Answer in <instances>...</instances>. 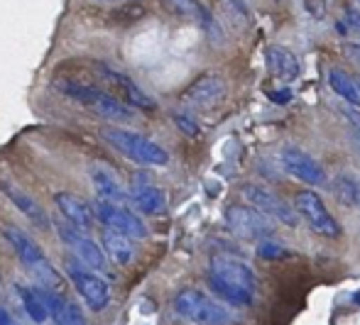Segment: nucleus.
Wrapping results in <instances>:
<instances>
[{
	"instance_id": "obj_1",
	"label": "nucleus",
	"mask_w": 360,
	"mask_h": 325,
	"mask_svg": "<svg viewBox=\"0 0 360 325\" xmlns=\"http://www.w3.org/2000/svg\"><path fill=\"white\" fill-rule=\"evenodd\" d=\"M209 286L223 303L245 308L255 301L257 279L243 260L231 255H214L209 262Z\"/></svg>"
},
{
	"instance_id": "obj_2",
	"label": "nucleus",
	"mask_w": 360,
	"mask_h": 325,
	"mask_svg": "<svg viewBox=\"0 0 360 325\" xmlns=\"http://www.w3.org/2000/svg\"><path fill=\"white\" fill-rule=\"evenodd\" d=\"M57 88L62 95L81 103L84 108L94 110L98 118L110 120V123H130L135 118L133 108L115 98L113 93H105L101 88H94L89 84H79V81H57Z\"/></svg>"
},
{
	"instance_id": "obj_3",
	"label": "nucleus",
	"mask_w": 360,
	"mask_h": 325,
	"mask_svg": "<svg viewBox=\"0 0 360 325\" xmlns=\"http://www.w3.org/2000/svg\"><path fill=\"white\" fill-rule=\"evenodd\" d=\"M5 237H8V242L13 245L15 255H18V260L22 262V267L27 269V272L32 274L39 284L54 288L57 293L62 291L64 288L62 274L52 267V262L47 260V255L42 252V247H39L37 242L27 235V232H22L15 225H8L5 227Z\"/></svg>"
},
{
	"instance_id": "obj_4",
	"label": "nucleus",
	"mask_w": 360,
	"mask_h": 325,
	"mask_svg": "<svg viewBox=\"0 0 360 325\" xmlns=\"http://www.w3.org/2000/svg\"><path fill=\"white\" fill-rule=\"evenodd\" d=\"M101 137H103L108 145H113L118 152H123L128 159L138 161V164L165 166L167 161H169V154H167L165 147H160L157 142H152L150 137L140 135V132H135V130L108 125V128L101 130Z\"/></svg>"
},
{
	"instance_id": "obj_5",
	"label": "nucleus",
	"mask_w": 360,
	"mask_h": 325,
	"mask_svg": "<svg viewBox=\"0 0 360 325\" xmlns=\"http://www.w3.org/2000/svg\"><path fill=\"white\" fill-rule=\"evenodd\" d=\"M174 311L196 325H228L233 321L231 311L214 301L199 288H181L174 296Z\"/></svg>"
},
{
	"instance_id": "obj_6",
	"label": "nucleus",
	"mask_w": 360,
	"mask_h": 325,
	"mask_svg": "<svg viewBox=\"0 0 360 325\" xmlns=\"http://www.w3.org/2000/svg\"><path fill=\"white\" fill-rule=\"evenodd\" d=\"M64 269H67L74 288L79 291V296L84 298L86 306H89L91 311L98 313V311H103V308H108L110 286L98 272H91L86 264H81L79 260H72V257L64 262Z\"/></svg>"
},
{
	"instance_id": "obj_7",
	"label": "nucleus",
	"mask_w": 360,
	"mask_h": 325,
	"mask_svg": "<svg viewBox=\"0 0 360 325\" xmlns=\"http://www.w3.org/2000/svg\"><path fill=\"white\" fill-rule=\"evenodd\" d=\"M226 225L231 227L233 235L243 237V240L267 242L275 235V225L267 220V215H262V213L255 211L252 206H238V203L228 206Z\"/></svg>"
},
{
	"instance_id": "obj_8",
	"label": "nucleus",
	"mask_w": 360,
	"mask_h": 325,
	"mask_svg": "<svg viewBox=\"0 0 360 325\" xmlns=\"http://www.w3.org/2000/svg\"><path fill=\"white\" fill-rule=\"evenodd\" d=\"M294 211L309 223V227H311L316 235L328 237V240L341 237V232H343L341 223L328 213L326 203L319 198V194H314V191H302V194L294 198Z\"/></svg>"
},
{
	"instance_id": "obj_9",
	"label": "nucleus",
	"mask_w": 360,
	"mask_h": 325,
	"mask_svg": "<svg viewBox=\"0 0 360 325\" xmlns=\"http://www.w3.org/2000/svg\"><path fill=\"white\" fill-rule=\"evenodd\" d=\"M94 213L108 230L120 232V235L130 237V240H143L147 237V225L138 213L128 211L125 206H115V203H103L96 201Z\"/></svg>"
},
{
	"instance_id": "obj_10",
	"label": "nucleus",
	"mask_w": 360,
	"mask_h": 325,
	"mask_svg": "<svg viewBox=\"0 0 360 325\" xmlns=\"http://www.w3.org/2000/svg\"><path fill=\"white\" fill-rule=\"evenodd\" d=\"M54 227H57L59 240H62L64 245L74 252L76 260H79L81 264H86L89 269H98V272H103L105 269V252L98 247V242H94V237H89L84 230L69 225V223H57Z\"/></svg>"
},
{
	"instance_id": "obj_11",
	"label": "nucleus",
	"mask_w": 360,
	"mask_h": 325,
	"mask_svg": "<svg viewBox=\"0 0 360 325\" xmlns=\"http://www.w3.org/2000/svg\"><path fill=\"white\" fill-rule=\"evenodd\" d=\"M240 191H243V198H245L255 211H260L262 215L275 218V220H280L282 225H289V227L297 225V211H294L282 196L272 194L265 186H257V184H245Z\"/></svg>"
},
{
	"instance_id": "obj_12",
	"label": "nucleus",
	"mask_w": 360,
	"mask_h": 325,
	"mask_svg": "<svg viewBox=\"0 0 360 325\" xmlns=\"http://www.w3.org/2000/svg\"><path fill=\"white\" fill-rule=\"evenodd\" d=\"M89 179L96 189V196L103 203H115V206H123L130 201V194L125 191L123 181L118 179L113 169L103 161H91L89 164Z\"/></svg>"
},
{
	"instance_id": "obj_13",
	"label": "nucleus",
	"mask_w": 360,
	"mask_h": 325,
	"mask_svg": "<svg viewBox=\"0 0 360 325\" xmlns=\"http://www.w3.org/2000/svg\"><path fill=\"white\" fill-rule=\"evenodd\" d=\"M282 166H285L287 174H292L294 179L304 181L309 186H323L326 184V171L323 166L314 159L311 154H307L304 150H297V147H287L282 152Z\"/></svg>"
},
{
	"instance_id": "obj_14",
	"label": "nucleus",
	"mask_w": 360,
	"mask_h": 325,
	"mask_svg": "<svg viewBox=\"0 0 360 325\" xmlns=\"http://www.w3.org/2000/svg\"><path fill=\"white\" fill-rule=\"evenodd\" d=\"M98 69H101V79L108 81L118 93H123L130 108H140V110H155L157 108L155 98H150V95H147L128 74H123V71L113 69V66H108V64H101Z\"/></svg>"
},
{
	"instance_id": "obj_15",
	"label": "nucleus",
	"mask_w": 360,
	"mask_h": 325,
	"mask_svg": "<svg viewBox=\"0 0 360 325\" xmlns=\"http://www.w3.org/2000/svg\"><path fill=\"white\" fill-rule=\"evenodd\" d=\"M160 3H162V8L169 15H174V18L186 20V22L196 25V27H204L206 32H209V37H216L218 34L216 18L209 13V8H206L204 3H199V0H160Z\"/></svg>"
},
{
	"instance_id": "obj_16",
	"label": "nucleus",
	"mask_w": 360,
	"mask_h": 325,
	"mask_svg": "<svg viewBox=\"0 0 360 325\" xmlns=\"http://www.w3.org/2000/svg\"><path fill=\"white\" fill-rule=\"evenodd\" d=\"M226 95V81L218 74H204L184 91V103L194 108H214Z\"/></svg>"
},
{
	"instance_id": "obj_17",
	"label": "nucleus",
	"mask_w": 360,
	"mask_h": 325,
	"mask_svg": "<svg viewBox=\"0 0 360 325\" xmlns=\"http://www.w3.org/2000/svg\"><path fill=\"white\" fill-rule=\"evenodd\" d=\"M54 206L59 208V213H62V218L69 225L79 227V230H89L94 225L96 213L81 196H74L69 191H59V194H54Z\"/></svg>"
},
{
	"instance_id": "obj_18",
	"label": "nucleus",
	"mask_w": 360,
	"mask_h": 325,
	"mask_svg": "<svg viewBox=\"0 0 360 325\" xmlns=\"http://www.w3.org/2000/svg\"><path fill=\"white\" fill-rule=\"evenodd\" d=\"M130 201L135 203L138 211L147 213V215H160L167 211V196L160 186L152 184L147 176H135L133 191H130Z\"/></svg>"
},
{
	"instance_id": "obj_19",
	"label": "nucleus",
	"mask_w": 360,
	"mask_h": 325,
	"mask_svg": "<svg viewBox=\"0 0 360 325\" xmlns=\"http://www.w3.org/2000/svg\"><path fill=\"white\" fill-rule=\"evenodd\" d=\"M0 189H3V194L10 198V203H13V206L18 208V211L22 213L25 218H30V220H32L37 227L47 230V227H49V218H47V213H44V208L39 206V203L34 201L32 196L25 194L20 186L10 184V181H3V184H0Z\"/></svg>"
},
{
	"instance_id": "obj_20",
	"label": "nucleus",
	"mask_w": 360,
	"mask_h": 325,
	"mask_svg": "<svg viewBox=\"0 0 360 325\" xmlns=\"http://www.w3.org/2000/svg\"><path fill=\"white\" fill-rule=\"evenodd\" d=\"M265 59H267V69H270V74L275 76V79L285 81V84L297 81L299 74H302L297 57H294L287 47H282V44H272V47H267Z\"/></svg>"
},
{
	"instance_id": "obj_21",
	"label": "nucleus",
	"mask_w": 360,
	"mask_h": 325,
	"mask_svg": "<svg viewBox=\"0 0 360 325\" xmlns=\"http://www.w3.org/2000/svg\"><path fill=\"white\" fill-rule=\"evenodd\" d=\"M44 303L49 308V318L57 325H86V316L74 301L64 298L57 291H42Z\"/></svg>"
},
{
	"instance_id": "obj_22",
	"label": "nucleus",
	"mask_w": 360,
	"mask_h": 325,
	"mask_svg": "<svg viewBox=\"0 0 360 325\" xmlns=\"http://www.w3.org/2000/svg\"><path fill=\"white\" fill-rule=\"evenodd\" d=\"M101 242H103V252L113 262L123 264V267L133 264V260H135V245H133V240H130V237L120 235V232H113V230H105L103 237H101Z\"/></svg>"
},
{
	"instance_id": "obj_23",
	"label": "nucleus",
	"mask_w": 360,
	"mask_h": 325,
	"mask_svg": "<svg viewBox=\"0 0 360 325\" xmlns=\"http://www.w3.org/2000/svg\"><path fill=\"white\" fill-rule=\"evenodd\" d=\"M328 84H331L333 93H336L338 98L346 100L351 108L360 110V88H358L356 81L348 79V76L343 74L341 69H331V71H328Z\"/></svg>"
},
{
	"instance_id": "obj_24",
	"label": "nucleus",
	"mask_w": 360,
	"mask_h": 325,
	"mask_svg": "<svg viewBox=\"0 0 360 325\" xmlns=\"http://www.w3.org/2000/svg\"><path fill=\"white\" fill-rule=\"evenodd\" d=\"M20 291V298H22V306L27 311V316L32 318L34 323H44L49 318V308L44 303V296L42 291L37 288H27V286H18Z\"/></svg>"
},
{
	"instance_id": "obj_25",
	"label": "nucleus",
	"mask_w": 360,
	"mask_h": 325,
	"mask_svg": "<svg viewBox=\"0 0 360 325\" xmlns=\"http://www.w3.org/2000/svg\"><path fill=\"white\" fill-rule=\"evenodd\" d=\"M333 196H336V201L343 203V206L356 208L360 203V181L346 174L338 176V179L333 181Z\"/></svg>"
},
{
	"instance_id": "obj_26",
	"label": "nucleus",
	"mask_w": 360,
	"mask_h": 325,
	"mask_svg": "<svg viewBox=\"0 0 360 325\" xmlns=\"http://www.w3.org/2000/svg\"><path fill=\"white\" fill-rule=\"evenodd\" d=\"M257 255L265 257V260H285V257H289V250L282 245H272V242L267 240L257 245Z\"/></svg>"
},
{
	"instance_id": "obj_27",
	"label": "nucleus",
	"mask_w": 360,
	"mask_h": 325,
	"mask_svg": "<svg viewBox=\"0 0 360 325\" xmlns=\"http://www.w3.org/2000/svg\"><path fill=\"white\" fill-rule=\"evenodd\" d=\"M304 8L311 15L314 20H323L326 18V0H304Z\"/></svg>"
},
{
	"instance_id": "obj_28",
	"label": "nucleus",
	"mask_w": 360,
	"mask_h": 325,
	"mask_svg": "<svg viewBox=\"0 0 360 325\" xmlns=\"http://www.w3.org/2000/svg\"><path fill=\"white\" fill-rule=\"evenodd\" d=\"M174 120H176V125H179V130L184 132V135H189V137H196V135H199V125H196L191 118H186V115H179V113H176V115H174Z\"/></svg>"
},
{
	"instance_id": "obj_29",
	"label": "nucleus",
	"mask_w": 360,
	"mask_h": 325,
	"mask_svg": "<svg viewBox=\"0 0 360 325\" xmlns=\"http://www.w3.org/2000/svg\"><path fill=\"white\" fill-rule=\"evenodd\" d=\"M343 49H346V57L360 69V42H346Z\"/></svg>"
},
{
	"instance_id": "obj_30",
	"label": "nucleus",
	"mask_w": 360,
	"mask_h": 325,
	"mask_svg": "<svg viewBox=\"0 0 360 325\" xmlns=\"http://www.w3.org/2000/svg\"><path fill=\"white\" fill-rule=\"evenodd\" d=\"M270 98L280 100V103H287V100L292 98V93H289V91H270Z\"/></svg>"
},
{
	"instance_id": "obj_31",
	"label": "nucleus",
	"mask_w": 360,
	"mask_h": 325,
	"mask_svg": "<svg viewBox=\"0 0 360 325\" xmlns=\"http://www.w3.org/2000/svg\"><path fill=\"white\" fill-rule=\"evenodd\" d=\"M0 325H20L18 321H15V318L13 316H10V313L8 311H5V308L3 306H0Z\"/></svg>"
},
{
	"instance_id": "obj_32",
	"label": "nucleus",
	"mask_w": 360,
	"mask_h": 325,
	"mask_svg": "<svg viewBox=\"0 0 360 325\" xmlns=\"http://www.w3.org/2000/svg\"><path fill=\"white\" fill-rule=\"evenodd\" d=\"M348 22H351L353 27L360 32V13H358V10H348Z\"/></svg>"
},
{
	"instance_id": "obj_33",
	"label": "nucleus",
	"mask_w": 360,
	"mask_h": 325,
	"mask_svg": "<svg viewBox=\"0 0 360 325\" xmlns=\"http://www.w3.org/2000/svg\"><path fill=\"white\" fill-rule=\"evenodd\" d=\"M353 140H356V154H360V130L358 128H353Z\"/></svg>"
},
{
	"instance_id": "obj_34",
	"label": "nucleus",
	"mask_w": 360,
	"mask_h": 325,
	"mask_svg": "<svg viewBox=\"0 0 360 325\" xmlns=\"http://www.w3.org/2000/svg\"><path fill=\"white\" fill-rule=\"evenodd\" d=\"M101 3H115V0H101Z\"/></svg>"
},
{
	"instance_id": "obj_35",
	"label": "nucleus",
	"mask_w": 360,
	"mask_h": 325,
	"mask_svg": "<svg viewBox=\"0 0 360 325\" xmlns=\"http://www.w3.org/2000/svg\"><path fill=\"white\" fill-rule=\"evenodd\" d=\"M356 84H358V88H360V76H358V81H356Z\"/></svg>"
},
{
	"instance_id": "obj_36",
	"label": "nucleus",
	"mask_w": 360,
	"mask_h": 325,
	"mask_svg": "<svg viewBox=\"0 0 360 325\" xmlns=\"http://www.w3.org/2000/svg\"><path fill=\"white\" fill-rule=\"evenodd\" d=\"M358 206H360V203H358Z\"/></svg>"
}]
</instances>
